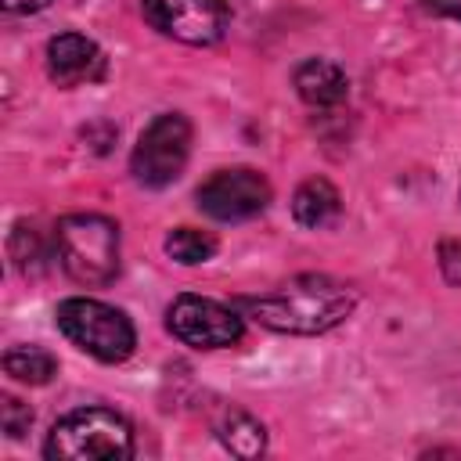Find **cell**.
<instances>
[{
    "instance_id": "obj_11",
    "label": "cell",
    "mask_w": 461,
    "mask_h": 461,
    "mask_svg": "<svg viewBox=\"0 0 461 461\" xmlns=\"http://www.w3.org/2000/svg\"><path fill=\"white\" fill-rule=\"evenodd\" d=\"M339 209H342V198H339L335 184L324 180V176L303 180L299 191H295V198H292V216L303 227H310V230H321V227L335 223L339 220Z\"/></svg>"
},
{
    "instance_id": "obj_1",
    "label": "cell",
    "mask_w": 461,
    "mask_h": 461,
    "mask_svg": "<svg viewBox=\"0 0 461 461\" xmlns=\"http://www.w3.org/2000/svg\"><path fill=\"white\" fill-rule=\"evenodd\" d=\"M357 306L349 285L324 277V274H299L270 295L241 299V310L270 331L288 335H317L342 324Z\"/></svg>"
},
{
    "instance_id": "obj_12",
    "label": "cell",
    "mask_w": 461,
    "mask_h": 461,
    "mask_svg": "<svg viewBox=\"0 0 461 461\" xmlns=\"http://www.w3.org/2000/svg\"><path fill=\"white\" fill-rule=\"evenodd\" d=\"M216 436H220V443H223L234 457H259L263 447H267L263 425H259L252 414L238 411V407H227V411L216 418Z\"/></svg>"
},
{
    "instance_id": "obj_14",
    "label": "cell",
    "mask_w": 461,
    "mask_h": 461,
    "mask_svg": "<svg viewBox=\"0 0 461 461\" xmlns=\"http://www.w3.org/2000/svg\"><path fill=\"white\" fill-rule=\"evenodd\" d=\"M166 252L184 263V267H194V263H205L212 259L216 252V238L209 230H198V227H176L169 238H166Z\"/></svg>"
},
{
    "instance_id": "obj_17",
    "label": "cell",
    "mask_w": 461,
    "mask_h": 461,
    "mask_svg": "<svg viewBox=\"0 0 461 461\" xmlns=\"http://www.w3.org/2000/svg\"><path fill=\"white\" fill-rule=\"evenodd\" d=\"M50 0H4V11L11 14H32V11H43Z\"/></svg>"
},
{
    "instance_id": "obj_13",
    "label": "cell",
    "mask_w": 461,
    "mask_h": 461,
    "mask_svg": "<svg viewBox=\"0 0 461 461\" xmlns=\"http://www.w3.org/2000/svg\"><path fill=\"white\" fill-rule=\"evenodd\" d=\"M4 371L25 385H47L58 375V360L40 346H14L4 353Z\"/></svg>"
},
{
    "instance_id": "obj_9",
    "label": "cell",
    "mask_w": 461,
    "mask_h": 461,
    "mask_svg": "<svg viewBox=\"0 0 461 461\" xmlns=\"http://www.w3.org/2000/svg\"><path fill=\"white\" fill-rule=\"evenodd\" d=\"M47 72L58 86H83L104 76V50L83 32H61L47 43Z\"/></svg>"
},
{
    "instance_id": "obj_3",
    "label": "cell",
    "mask_w": 461,
    "mask_h": 461,
    "mask_svg": "<svg viewBox=\"0 0 461 461\" xmlns=\"http://www.w3.org/2000/svg\"><path fill=\"white\" fill-rule=\"evenodd\" d=\"M65 274L79 285H108L119 274V227L97 212H72L54 227Z\"/></svg>"
},
{
    "instance_id": "obj_18",
    "label": "cell",
    "mask_w": 461,
    "mask_h": 461,
    "mask_svg": "<svg viewBox=\"0 0 461 461\" xmlns=\"http://www.w3.org/2000/svg\"><path fill=\"white\" fill-rule=\"evenodd\" d=\"M429 11L436 14H447V18H457L461 22V0H421Z\"/></svg>"
},
{
    "instance_id": "obj_7",
    "label": "cell",
    "mask_w": 461,
    "mask_h": 461,
    "mask_svg": "<svg viewBox=\"0 0 461 461\" xmlns=\"http://www.w3.org/2000/svg\"><path fill=\"white\" fill-rule=\"evenodd\" d=\"M267 205H270V184L259 169H249V166L220 169L198 187V209L223 223L259 216Z\"/></svg>"
},
{
    "instance_id": "obj_15",
    "label": "cell",
    "mask_w": 461,
    "mask_h": 461,
    "mask_svg": "<svg viewBox=\"0 0 461 461\" xmlns=\"http://www.w3.org/2000/svg\"><path fill=\"white\" fill-rule=\"evenodd\" d=\"M0 425H4V432H7L11 439H22V436L29 432V425H32V411H29L22 400L4 396V400H0Z\"/></svg>"
},
{
    "instance_id": "obj_2",
    "label": "cell",
    "mask_w": 461,
    "mask_h": 461,
    "mask_svg": "<svg viewBox=\"0 0 461 461\" xmlns=\"http://www.w3.org/2000/svg\"><path fill=\"white\" fill-rule=\"evenodd\" d=\"M43 454L50 461H122L133 454V432L108 407H79L54 421Z\"/></svg>"
},
{
    "instance_id": "obj_8",
    "label": "cell",
    "mask_w": 461,
    "mask_h": 461,
    "mask_svg": "<svg viewBox=\"0 0 461 461\" xmlns=\"http://www.w3.org/2000/svg\"><path fill=\"white\" fill-rule=\"evenodd\" d=\"M144 18L169 40L209 47L227 29L223 0H144Z\"/></svg>"
},
{
    "instance_id": "obj_5",
    "label": "cell",
    "mask_w": 461,
    "mask_h": 461,
    "mask_svg": "<svg viewBox=\"0 0 461 461\" xmlns=\"http://www.w3.org/2000/svg\"><path fill=\"white\" fill-rule=\"evenodd\" d=\"M187 155H191V122L180 112H162L137 137L130 169L144 187H166L184 173Z\"/></svg>"
},
{
    "instance_id": "obj_16",
    "label": "cell",
    "mask_w": 461,
    "mask_h": 461,
    "mask_svg": "<svg viewBox=\"0 0 461 461\" xmlns=\"http://www.w3.org/2000/svg\"><path fill=\"white\" fill-rule=\"evenodd\" d=\"M439 267H443V277L450 285H461V241L457 238H447L439 245Z\"/></svg>"
},
{
    "instance_id": "obj_6",
    "label": "cell",
    "mask_w": 461,
    "mask_h": 461,
    "mask_svg": "<svg viewBox=\"0 0 461 461\" xmlns=\"http://www.w3.org/2000/svg\"><path fill=\"white\" fill-rule=\"evenodd\" d=\"M166 324L184 346H194V349H223L241 339V317L230 306L205 295H191V292L169 303Z\"/></svg>"
},
{
    "instance_id": "obj_10",
    "label": "cell",
    "mask_w": 461,
    "mask_h": 461,
    "mask_svg": "<svg viewBox=\"0 0 461 461\" xmlns=\"http://www.w3.org/2000/svg\"><path fill=\"white\" fill-rule=\"evenodd\" d=\"M295 90L306 104L313 108H331L339 101H346V72L335 65V61H324V58H310L295 68Z\"/></svg>"
},
{
    "instance_id": "obj_4",
    "label": "cell",
    "mask_w": 461,
    "mask_h": 461,
    "mask_svg": "<svg viewBox=\"0 0 461 461\" xmlns=\"http://www.w3.org/2000/svg\"><path fill=\"white\" fill-rule=\"evenodd\" d=\"M58 328L72 346H79L83 353H90L104 364L126 360L137 346L130 317L101 299H83V295L65 299L58 306Z\"/></svg>"
}]
</instances>
